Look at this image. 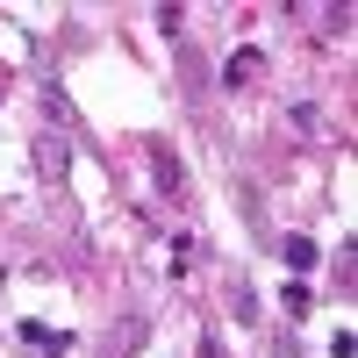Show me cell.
Returning <instances> with one entry per match:
<instances>
[{
	"label": "cell",
	"mask_w": 358,
	"mask_h": 358,
	"mask_svg": "<svg viewBox=\"0 0 358 358\" xmlns=\"http://www.w3.org/2000/svg\"><path fill=\"white\" fill-rule=\"evenodd\" d=\"M280 258H287V265H294V273H308V265H315V258H322V251H315V244H308V236H280Z\"/></svg>",
	"instance_id": "2"
},
{
	"label": "cell",
	"mask_w": 358,
	"mask_h": 358,
	"mask_svg": "<svg viewBox=\"0 0 358 358\" xmlns=\"http://www.w3.org/2000/svg\"><path fill=\"white\" fill-rule=\"evenodd\" d=\"M294 129H301V136H322V108H308V101H294Z\"/></svg>",
	"instance_id": "5"
},
{
	"label": "cell",
	"mask_w": 358,
	"mask_h": 358,
	"mask_svg": "<svg viewBox=\"0 0 358 358\" xmlns=\"http://www.w3.org/2000/svg\"><path fill=\"white\" fill-rule=\"evenodd\" d=\"M36 165H43L50 179H57V172H65V136H43V143H36Z\"/></svg>",
	"instance_id": "4"
},
{
	"label": "cell",
	"mask_w": 358,
	"mask_h": 358,
	"mask_svg": "<svg viewBox=\"0 0 358 358\" xmlns=\"http://www.w3.org/2000/svg\"><path fill=\"white\" fill-rule=\"evenodd\" d=\"M151 165H158V194H165V201H187V172H179V158H172V151H158Z\"/></svg>",
	"instance_id": "1"
},
{
	"label": "cell",
	"mask_w": 358,
	"mask_h": 358,
	"mask_svg": "<svg viewBox=\"0 0 358 358\" xmlns=\"http://www.w3.org/2000/svg\"><path fill=\"white\" fill-rule=\"evenodd\" d=\"M258 72H265V57H258V50H236V57H229V86H251Z\"/></svg>",
	"instance_id": "3"
}]
</instances>
